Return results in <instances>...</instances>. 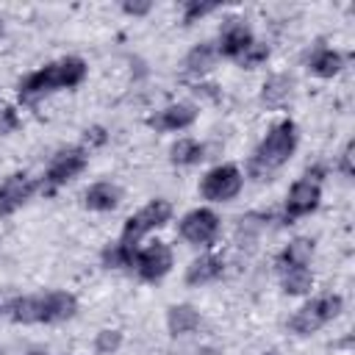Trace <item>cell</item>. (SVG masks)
Masks as SVG:
<instances>
[{
  "mask_svg": "<svg viewBox=\"0 0 355 355\" xmlns=\"http://www.w3.org/2000/svg\"><path fill=\"white\" fill-rule=\"evenodd\" d=\"M83 75H86L83 58L69 55V58H64V61H58V64H47V67H42V69L31 72L28 78H22V80H19V97H22V100H36V97H42V94H47V92H53V89L78 86V83L83 80Z\"/></svg>",
  "mask_w": 355,
  "mask_h": 355,
  "instance_id": "1",
  "label": "cell"
},
{
  "mask_svg": "<svg viewBox=\"0 0 355 355\" xmlns=\"http://www.w3.org/2000/svg\"><path fill=\"white\" fill-rule=\"evenodd\" d=\"M294 147H297V128H294L291 119H283L258 144V150H255V155L250 161V175L258 178V180H263L272 169H277L280 164L288 161V155L294 153Z\"/></svg>",
  "mask_w": 355,
  "mask_h": 355,
  "instance_id": "2",
  "label": "cell"
},
{
  "mask_svg": "<svg viewBox=\"0 0 355 355\" xmlns=\"http://www.w3.org/2000/svg\"><path fill=\"white\" fill-rule=\"evenodd\" d=\"M338 311H341V297H336V294L319 297V300L302 305V308L294 313V319H291V330L300 333V336H311V333L319 330L327 319H333Z\"/></svg>",
  "mask_w": 355,
  "mask_h": 355,
  "instance_id": "3",
  "label": "cell"
},
{
  "mask_svg": "<svg viewBox=\"0 0 355 355\" xmlns=\"http://www.w3.org/2000/svg\"><path fill=\"white\" fill-rule=\"evenodd\" d=\"M169 216H172V205H169L166 200H153V202H147V205H144L139 214H133V216L125 222L122 241L136 247V241H139V239H141L147 230L166 225V222H169Z\"/></svg>",
  "mask_w": 355,
  "mask_h": 355,
  "instance_id": "4",
  "label": "cell"
},
{
  "mask_svg": "<svg viewBox=\"0 0 355 355\" xmlns=\"http://www.w3.org/2000/svg\"><path fill=\"white\" fill-rule=\"evenodd\" d=\"M200 191H202V197H205V200H214V202L233 200V197L241 191V172H239L233 164L214 166V169L202 178Z\"/></svg>",
  "mask_w": 355,
  "mask_h": 355,
  "instance_id": "5",
  "label": "cell"
},
{
  "mask_svg": "<svg viewBox=\"0 0 355 355\" xmlns=\"http://www.w3.org/2000/svg\"><path fill=\"white\" fill-rule=\"evenodd\" d=\"M219 230V216L208 208H197L183 216L180 222V236L191 244H208Z\"/></svg>",
  "mask_w": 355,
  "mask_h": 355,
  "instance_id": "6",
  "label": "cell"
},
{
  "mask_svg": "<svg viewBox=\"0 0 355 355\" xmlns=\"http://www.w3.org/2000/svg\"><path fill=\"white\" fill-rule=\"evenodd\" d=\"M136 269L144 280H158L172 269V250L164 241L147 244L141 252H136Z\"/></svg>",
  "mask_w": 355,
  "mask_h": 355,
  "instance_id": "7",
  "label": "cell"
},
{
  "mask_svg": "<svg viewBox=\"0 0 355 355\" xmlns=\"http://www.w3.org/2000/svg\"><path fill=\"white\" fill-rule=\"evenodd\" d=\"M319 197H322V191H319V183L316 180H308V178L297 180L288 189V197H286V214H288V219L302 216V214H311L319 205Z\"/></svg>",
  "mask_w": 355,
  "mask_h": 355,
  "instance_id": "8",
  "label": "cell"
},
{
  "mask_svg": "<svg viewBox=\"0 0 355 355\" xmlns=\"http://www.w3.org/2000/svg\"><path fill=\"white\" fill-rule=\"evenodd\" d=\"M83 166H86V153H83V150H67V153H58L55 161H53L50 169H47V178H44V180H47V191H53L55 186L72 180Z\"/></svg>",
  "mask_w": 355,
  "mask_h": 355,
  "instance_id": "9",
  "label": "cell"
},
{
  "mask_svg": "<svg viewBox=\"0 0 355 355\" xmlns=\"http://www.w3.org/2000/svg\"><path fill=\"white\" fill-rule=\"evenodd\" d=\"M250 44H252V33H250V25L244 19H227L222 25V33H219V50H222V55L239 58Z\"/></svg>",
  "mask_w": 355,
  "mask_h": 355,
  "instance_id": "10",
  "label": "cell"
},
{
  "mask_svg": "<svg viewBox=\"0 0 355 355\" xmlns=\"http://www.w3.org/2000/svg\"><path fill=\"white\" fill-rule=\"evenodd\" d=\"M33 191H36V183L28 175H11L0 189V214L6 216L11 211H17Z\"/></svg>",
  "mask_w": 355,
  "mask_h": 355,
  "instance_id": "11",
  "label": "cell"
},
{
  "mask_svg": "<svg viewBox=\"0 0 355 355\" xmlns=\"http://www.w3.org/2000/svg\"><path fill=\"white\" fill-rule=\"evenodd\" d=\"M194 119H197V108L189 105V103H178V105L164 108L158 116H153L150 125L158 128V130H183V128H189Z\"/></svg>",
  "mask_w": 355,
  "mask_h": 355,
  "instance_id": "12",
  "label": "cell"
},
{
  "mask_svg": "<svg viewBox=\"0 0 355 355\" xmlns=\"http://www.w3.org/2000/svg\"><path fill=\"white\" fill-rule=\"evenodd\" d=\"M78 311V300L67 291H50L42 297V322H64Z\"/></svg>",
  "mask_w": 355,
  "mask_h": 355,
  "instance_id": "13",
  "label": "cell"
},
{
  "mask_svg": "<svg viewBox=\"0 0 355 355\" xmlns=\"http://www.w3.org/2000/svg\"><path fill=\"white\" fill-rule=\"evenodd\" d=\"M222 275V258L216 255H202L197 261H191V266L186 269V283L189 286H202V283H211Z\"/></svg>",
  "mask_w": 355,
  "mask_h": 355,
  "instance_id": "14",
  "label": "cell"
},
{
  "mask_svg": "<svg viewBox=\"0 0 355 355\" xmlns=\"http://www.w3.org/2000/svg\"><path fill=\"white\" fill-rule=\"evenodd\" d=\"M166 327L172 336H186L200 327V313L191 305H172L166 313Z\"/></svg>",
  "mask_w": 355,
  "mask_h": 355,
  "instance_id": "15",
  "label": "cell"
},
{
  "mask_svg": "<svg viewBox=\"0 0 355 355\" xmlns=\"http://www.w3.org/2000/svg\"><path fill=\"white\" fill-rule=\"evenodd\" d=\"M119 202V189L114 183H94L86 191V208L92 211H111Z\"/></svg>",
  "mask_w": 355,
  "mask_h": 355,
  "instance_id": "16",
  "label": "cell"
},
{
  "mask_svg": "<svg viewBox=\"0 0 355 355\" xmlns=\"http://www.w3.org/2000/svg\"><path fill=\"white\" fill-rule=\"evenodd\" d=\"M311 255H313V241H311V239H294V241H288V247L280 252V263H283L286 269H291V266H305V263L311 261Z\"/></svg>",
  "mask_w": 355,
  "mask_h": 355,
  "instance_id": "17",
  "label": "cell"
},
{
  "mask_svg": "<svg viewBox=\"0 0 355 355\" xmlns=\"http://www.w3.org/2000/svg\"><path fill=\"white\" fill-rule=\"evenodd\" d=\"M341 67H344V58H341V53H336V50H319L313 58H311V72L313 75H319V78H333V75H338L341 72Z\"/></svg>",
  "mask_w": 355,
  "mask_h": 355,
  "instance_id": "18",
  "label": "cell"
},
{
  "mask_svg": "<svg viewBox=\"0 0 355 355\" xmlns=\"http://www.w3.org/2000/svg\"><path fill=\"white\" fill-rule=\"evenodd\" d=\"M214 61H216V47L208 44V42H202V44H197V47L186 55V69H189L191 75H202V72H208V69L214 67Z\"/></svg>",
  "mask_w": 355,
  "mask_h": 355,
  "instance_id": "19",
  "label": "cell"
},
{
  "mask_svg": "<svg viewBox=\"0 0 355 355\" xmlns=\"http://www.w3.org/2000/svg\"><path fill=\"white\" fill-rule=\"evenodd\" d=\"M103 263L111 266V269H119V266H130L136 263V247L133 244H125V241H114L103 250Z\"/></svg>",
  "mask_w": 355,
  "mask_h": 355,
  "instance_id": "20",
  "label": "cell"
},
{
  "mask_svg": "<svg viewBox=\"0 0 355 355\" xmlns=\"http://www.w3.org/2000/svg\"><path fill=\"white\" fill-rule=\"evenodd\" d=\"M288 94H291V78H286V75H275V78H269V80L263 83L261 100H263L266 105H280Z\"/></svg>",
  "mask_w": 355,
  "mask_h": 355,
  "instance_id": "21",
  "label": "cell"
},
{
  "mask_svg": "<svg viewBox=\"0 0 355 355\" xmlns=\"http://www.w3.org/2000/svg\"><path fill=\"white\" fill-rule=\"evenodd\" d=\"M313 286V275L305 266H291L283 275V291L286 294H305Z\"/></svg>",
  "mask_w": 355,
  "mask_h": 355,
  "instance_id": "22",
  "label": "cell"
},
{
  "mask_svg": "<svg viewBox=\"0 0 355 355\" xmlns=\"http://www.w3.org/2000/svg\"><path fill=\"white\" fill-rule=\"evenodd\" d=\"M11 316L17 322H42V297H17L14 308H11Z\"/></svg>",
  "mask_w": 355,
  "mask_h": 355,
  "instance_id": "23",
  "label": "cell"
},
{
  "mask_svg": "<svg viewBox=\"0 0 355 355\" xmlns=\"http://www.w3.org/2000/svg\"><path fill=\"white\" fill-rule=\"evenodd\" d=\"M169 158L175 164H197L202 158V144H197L194 139H180L178 144H172Z\"/></svg>",
  "mask_w": 355,
  "mask_h": 355,
  "instance_id": "24",
  "label": "cell"
},
{
  "mask_svg": "<svg viewBox=\"0 0 355 355\" xmlns=\"http://www.w3.org/2000/svg\"><path fill=\"white\" fill-rule=\"evenodd\" d=\"M266 55H269V47L261 44V42H252V44L239 55V61H241V67L252 69V67H258L261 61H266Z\"/></svg>",
  "mask_w": 355,
  "mask_h": 355,
  "instance_id": "25",
  "label": "cell"
},
{
  "mask_svg": "<svg viewBox=\"0 0 355 355\" xmlns=\"http://www.w3.org/2000/svg\"><path fill=\"white\" fill-rule=\"evenodd\" d=\"M119 344H122V333H119V330H100V333H97V341H94L97 352H103V355L114 352Z\"/></svg>",
  "mask_w": 355,
  "mask_h": 355,
  "instance_id": "26",
  "label": "cell"
},
{
  "mask_svg": "<svg viewBox=\"0 0 355 355\" xmlns=\"http://www.w3.org/2000/svg\"><path fill=\"white\" fill-rule=\"evenodd\" d=\"M216 6L214 3H186V11H183V22H194L197 17H205V14H211Z\"/></svg>",
  "mask_w": 355,
  "mask_h": 355,
  "instance_id": "27",
  "label": "cell"
},
{
  "mask_svg": "<svg viewBox=\"0 0 355 355\" xmlns=\"http://www.w3.org/2000/svg\"><path fill=\"white\" fill-rule=\"evenodd\" d=\"M17 125H19L17 111H14V108H3V111H0V136H3V133H11Z\"/></svg>",
  "mask_w": 355,
  "mask_h": 355,
  "instance_id": "28",
  "label": "cell"
},
{
  "mask_svg": "<svg viewBox=\"0 0 355 355\" xmlns=\"http://www.w3.org/2000/svg\"><path fill=\"white\" fill-rule=\"evenodd\" d=\"M352 153H355V144L349 141V144L344 147V153H341V164H338V166H341V172H344L347 178H352V175H355V164H352Z\"/></svg>",
  "mask_w": 355,
  "mask_h": 355,
  "instance_id": "29",
  "label": "cell"
},
{
  "mask_svg": "<svg viewBox=\"0 0 355 355\" xmlns=\"http://www.w3.org/2000/svg\"><path fill=\"white\" fill-rule=\"evenodd\" d=\"M17 297H19V294H17L14 288H0V313H11Z\"/></svg>",
  "mask_w": 355,
  "mask_h": 355,
  "instance_id": "30",
  "label": "cell"
},
{
  "mask_svg": "<svg viewBox=\"0 0 355 355\" xmlns=\"http://www.w3.org/2000/svg\"><path fill=\"white\" fill-rule=\"evenodd\" d=\"M122 11L125 14H133V17H141V14H147L150 11V0H141V3H122Z\"/></svg>",
  "mask_w": 355,
  "mask_h": 355,
  "instance_id": "31",
  "label": "cell"
},
{
  "mask_svg": "<svg viewBox=\"0 0 355 355\" xmlns=\"http://www.w3.org/2000/svg\"><path fill=\"white\" fill-rule=\"evenodd\" d=\"M86 141H89V144H103V141H105V130H103V128L86 130Z\"/></svg>",
  "mask_w": 355,
  "mask_h": 355,
  "instance_id": "32",
  "label": "cell"
},
{
  "mask_svg": "<svg viewBox=\"0 0 355 355\" xmlns=\"http://www.w3.org/2000/svg\"><path fill=\"white\" fill-rule=\"evenodd\" d=\"M263 355H277V352H275V349H272V352H263Z\"/></svg>",
  "mask_w": 355,
  "mask_h": 355,
  "instance_id": "33",
  "label": "cell"
},
{
  "mask_svg": "<svg viewBox=\"0 0 355 355\" xmlns=\"http://www.w3.org/2000/svg\"><path fill=\"white\" fill-rule=\"evenodd\" d=\"M0 33H3V19H0Z\"/></svg>",
  "mask_w": 355,
  "mask_h": 355,
  "instance_id": "34",
  "label": "cell"
},
{
  "mask_svg": "<svg viewBox=\"0 0 355 355\" xmlns=\"http://www.w3.org/2000/svg\"><path fill=\"white\" fill-rule=\"evenodd\" d=\"M31 355H42V352H31Z\"/></svg>",
  "mask_w": 355,
  "mask_h": 355,
  "instance_id": "35",
  "label": "cell"
}]
</instances>
